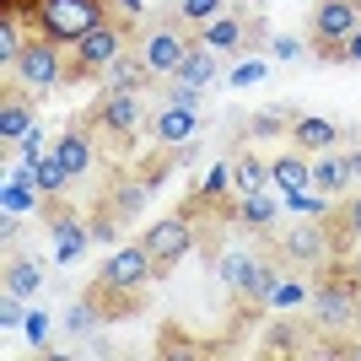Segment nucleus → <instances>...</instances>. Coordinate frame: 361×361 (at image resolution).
<instances>
[{"label": "nucleus", "instance_id": "1", "mask_svg": "<svg viewBox=\"0 0 361 361\" xmlns=\"http://www.w3.org/2000/svg\"><path fill=\"white\" fill-rule=\"evenodd\" d=\"M108 16H114L108 0H22V22L65 49L81 44L92 27H103Z\"/></svg>", "mask_w": 361, "mask_h": 361}, {"label": "nucleus", "instance_id": "2", "mask_svg": "<svg viewBox=\"0 0 361 361\" xmlns=\"http://www.w3.org/2000/svg\"><path fill=\"white\" fill-rule=\"evenodd\" d=\"M270 243H275V254H281L286 270H329L334 259L345 254V248H340V232H334V216H329V221L302 216V221H291L286 232L275 226Z\"/></svg>", "mask_w": 361, "mask_h": 361}, {"label": "nucleus", "instance_id": "3", "mask_svg": "<svg viewBox=\"0 0 361 361\" xmlns=\"http://www.w3.org/2000/svg\"><path fill=\"white\" fill-rule=\"evenodd\" d=\"M151 108L157 103L146 92H108L103 87V97L92 103L87 124H92V135L108 140V146H130V140H140L151 130Z\"/></svg>", "mask_w": 361, "mask_h": 361}, {"label": "nucleus", "instance_id": "4", "mask_svg": "<svg viewBox=\"0 0 361 361\" xmlns=\"http://www.w3.org/2000/svg\"><path fill=\"white\" fill-rule=\"evenodd\" d=\"M195 44H200V27H189V22L178 16V6H173V11H157L146 27H140L135 54L146 60L151 75H173V71L183 65V54H189Z\"/></svg>", "mask_w": 361, "mask_h": 361}, {"label": "nucleus", "instance_id": "5", "mask_svg": "<svg viewBox=\"0 0 361 361\" xmlns=\"http://www.w3.org/2000/svg\"><path fill=\"white\" fill-rule=\"evenodd\" d=\"M65 75H71V49L54 44V38H44V32H38V38H27V44H22V54H16V65H11V81L27 92L32 103H38V97H49Z\"/></svg>", "mask_w": 361, "mask_h": 361}, {"label": "nucleus", "instance_id": "6", "mask_svg": "<svg viewBox=\"0 0 361 361\" xmlns=\"http://www.w3.org/2000/svg\"><path fill=\"white\" fill-rule=\"evenodd\" d=\"M361 27V0H313V16H307V49L318 60L340 65V44Z\"/></svg>", "mask_w": 361, "mask_h": 361}, {"label": "nucleus", "instance_id": "7", "mask_svg": "<svg viewBox=\"0 0 361 361\" xmlns=\"http://www.w3.org/2000/svg\"><path fill=\"white\" fill-rule=\"evenodd\" d=\"M130 49V27L108 16L103 27H92L81 44H71V81H103V71Z\"/></svg>", "mask_w": 361, "mask_h": 361}, {"label": "nucleus", "instance_id": "8", "mask_svg": "<svg viewBox=\"0 0 361 361\" xmlns=\"http://www.w3.org/2000/svg\"><path fill=\"white\" fill-rule=\"evenodd\" d=\"M195 238H200V226L189 221V216H178V211L162 216V221H151L146 232H140V248H146L151 264H157V281H162L183 254H195Z\"/></svg>", "mask_w": 361, "mask_h": 361}, {"label": "nucleus", "instance_id": "9", "mask_svg": "<svg viewBox=\"0 0 361 361\" xmlns=\"http://www.w3.org/2000/svg\"><path fill=\"white\" fill-rule=\"evenodd\" d=\"M92 281L108 286V291H140L146 281H157V264H151V254L140 248V243H130V248H119V254H108Z\"/></svg>", "mask_w": 361, "mask_h": 361}, {"label": "nucleus", "instance_id": "10", "mask_svg": "<svg viewBox=\"0 0 361 361\" xmlns=\"http://www.w3.org/2000/svg\"><path fill=\"white\" fill-rule=\"evenodd\" d=\"M200 44L216 49V54H248L259 44V16L254 11H221L216 22L200 27Z\"/></svg>", "mask_w": 361, "mask_h": 361}, {"label": "nucleus", "instance_id": "11", "mask_svg": "<svg viewBox=\"0 0 361 361\" xmlns=\"http://www.w3.org/2000/svg\"><path fill=\"white\" fill-rule=\"evenodd\" d=\"M44 221H49V232H54V259H60V264H75V259L87 254L92 226L81 221L71 205H60V200H44Z\"/></svg>", "mask_w": 361, "mask_h": 361}, {"label": "nucleus", "instance_id": "12", "mask_svg": "<svg viewBox=\"0 0 361 361\" xmlns=\"http://www.w3.org/2000/svg\"><path fill=\"white\" fill-rule=\"evenodd\" d=\"M157 195V189H151L146 178H140V173H130V167H119V173H108V189H103V205L114 216H119V221H135L140 211H146V200Z\"/></svg>", "mask_w": 361, "mask_h": 361}, {"label": "nucleus", "instance_id": "13", "mask_svg": "<svg viewBox=\"0 0 361 361\" xmlns=\"http://www.w3.org/2000/svg\"><path fill=\"white\" fill-rule=\"evenodd\" d=\"M291 146L297 151H307V157H318V151H334V146H345L350 140V130L345 124H334V119H324V114H297L291 119Z\"/></svg>", "mask_w": 361, "mask_h": 361}, {"label": "nucleus", "instance_id": "14", "mask_svg": "<svg viewBox=\"0 0 361 361\" xmlns=\"http://www.w3.org/2000/svg\"><path fill=\"white\" fill-rule=\"evenodd\" d=\"M49 151L60 157V167L71 173V183H75V178H87L92 167H97V135H92V124H87V119L71 124V130H65V135L54 140Z\"/></svg>", "mask_w": 361, "mask_h": 361}, {"label": "nucleus", "instance_id": "15", "mask_svg": "<svg viewBox=\"0 0 361 361\" xmlns=\"http://www.w3.org/2000/svg\"><path fill=\"white\" fill-rule=\"evenodd\" d=\"M151 140H157V146H189V140H200V108L157 103V114H151Z\"/></svg>", "mask_w": 361, "mask_h": 361}, {"label": "nucleus", "instance_id": "16", "mask_svg": "<svg viewBox=\"0 0 361 361\" xmlns=\"http://www.w3.org/2000/svg\"><path fill=\"white\" fill-rule=\"evenodd\" d=\"M281 211H286V195H275V189L243 195V200H238V226H243V232H259V238H275Z\"/></svg>", "mask_w": 361, "mask_h": 361}, {"label": "nucleus", "instance_id": "17", "mask_svg": "<svg viewBox=\"0 0 361 361\" xmlns=\"http://www.w3.org/2000/svg\"><path fill=\"white\" fill-rule=\"evenodd\" d=\"M38 124H32V97L22 87H6V103H0V146L11 151L32 135Z\"/></svg>", "mask_w": 361, "mask_h": 361}, {"label": "nucleus", "instance_id": "18", "mask_svg": "<svg viewBox=\"0 0 361 361\" xmlns=\"http://www.w3.org/2000/svg\"><path fill=\"white\" fill-rule=\"evenodd\" d=\"M270 189L275 195H297V189H313V157L307 151H281V157H270Z\"/></svg>", "mask_w": 361, "mask_h": 361}, {"label": "nucleus", "instance_id": "19", "mask_svg": "<svg viewBox=\"0 0 361 361\" xmlns=\"http://www.w3.org/2000/svg\"><path fill=\"white\" fill-rule=\"evenodd\" d=\"M350 183H356V167H350V151H318L313 157V189H324V195H345Z\"/></svg>", "mask_w": 361, "mask_h": 361}, {"label": "nucleus", "instance_id": "20", "mask_svg": "<svg viewBox=\"0 0 361 361\" xmlns=\"http://www.w3.org/2000/svg\"><path fill=\"white\" fill-rule=\"evenodd\" d=\"M103 87H108V92H146V87H151V71H146V60L135 54V44H130L119 60L103 71Z\"/></svg>", "mask_w": 361, "mask_h": 361}, {"label": "nucleus", "instance_id": "21", "mask_svg": "<svg viewBox=\"0 0 361 361\" xmlns=\"http://www.w3.org/2000/svg\"><path fill=\"white\" fill-rule=\"evenodd\" d=\"M291 119H297V108L270 103V108H259L254 119L243 124V140H281V135H291Z\"/></svg>", "mask_w": 361, "mask_h": 361}, {"label": "nucleus", "instance_id": "22", "mask_svg": "<svg viewBox=\"0 0 361 361\" xmlns=\"http://www.w3.org/2000/svg\"><path fill=\"white\" fill-rule=\"evenodd\" d=\"M216 75H221V54H216V49H205V44H195L189 54H183V65L173 71V81H189V87L205 92Z\"/></svg>", "mask_w": 361, "mask_h": 361}, {"label": "nucleus", "instance_id": "23", "mask_svg": "<svg viewBox=\"0 0 361 361\" xmlns=\"http://www.w3.org/2000/svg\"><path fill=\"white\" fill-rule=\"evenodd\" d=\"M232 189H238V200L270 189V162H259L254 151H238V162H232Z\"/></svg>", "mask_w": 361, "mask_h": 361}, {"label": "nucleus", "instance_id": "24", "mask_svg": "<svg viewBox=\"0 0 361 361\" xmlns=\"http://www.w3.org/2000/svg\"><path fill=\"white\" fill-rule=\"evenodd\" d=\"M313 297V286L307 281H297V275H281L264 297H259V307H275V313H291V307H302V302Z\"/></svg>", "mask_w": 361, "mask_h": 361}, {"label": "nucleus", "instance_id": "25", "mask_svg": "<svg viewBox=\"0 0 361 361\" xmlns=\"http://www.w3.org/2000/svg\"><path fill=\"white\" fill-rule=\"evenodd\" d=\"M32 183H38V195H44V200H60L65 189H71V173L60 167V157H54V151H44V157H38V167H32Z\"/></svg>", "mask_w": 361, "mask_h": 361}, {"label": "nucleus", "instance_id": "26", "mask_svg": "<svg viewBox=\"0 0 361 361\" xmlns=\"http://www.w3.org/2000/svg\"><path fill=\"white\" fill-rule=\"evenodd\" d=\"M22 27H16V0H6V11H0V65H6V75H11L16 54H22Z\"/></svg>", "mask_w": 361, "mask_h": 361}, {"label": "nucleus", "instance_id": "27", "mask_svg": "<svg viewBox=\"0 0 361 361\" xmlns=\"http://www.w3.org/2000/svg\"><path fill=\"white\" fill-rule=\"evenodd\" d=\"M232 195H238V189H232V162H216L211 173H205V183H200V200H205V205H226ZM232 211H238V200H232Z\"/></svg>", "mask_w": 361, "mask_h": 361}, {"label": "nucleus", "instance_id": "28", "mask_svg": "<svg viewBox=\"0 0 361 361\" xmlns=\"http://www.w3.org/2000/svg\"><path fill=\"white\" fill-rule=\"evenodd\" d=\"M38 205V183H32V173L22 167V173H11L6 178V216H22Z\"/></svg>", "mask_w": 361, "mask_h": 361}, {"label": "nucleus", "instance_id": "29", "mask_svg": "<svg viewBox=\"0 0 361 361\" xmlns=\"http://www.w3.org/2000/svg\"><path fill=\"white\" fill-rule=\"evenodd\" d=\"M264 356H302V329L275 318L270 329H264Z\"/></svg>", "mask_w": 361, "mask_h": 361}, {"label": "nucleus", "instance_id": "30", "mask_svg": "<svg viewBox=\"0 0 361 361\" xmlns=\"http://www.w3.org/2000/svg\"><path fill=\"white\" fill-rule=\"evenodd\" d=\"M38 281H44V270L32 259H11L6 264V297H27V291H38Z\"/></svg>", "mask_w": 361, "mask_h": 361}, {"label": "nucleus", "instance_id": "31", "mask_svg": "<svg viewBox=\"0 0 361 361\" xmlns=\"http://www.w3.org/2000/svg\"><path fill=\"white\" fill-rule=\"evenodd\" d=\"M334 232H340V248H356L361 243V195H350L340 211H334Z\"/></svg>", "mask_w": 361, "mask_h": 361}, {"label": "nucleus", "instance_id": "32", "mask_svg": "<svg viewBox=\"0 0 361 361\" xmlns=\"http://www.w3.org/2000/svg\"><path fill=\"white\" fill-rule=\"evenodd\" d=\"M329 200L334 195H324V189H297V195H291L286 200V205H291V211H297V216H313V221H329Z\"/></svg>", "mask_w": 361, "mask_h": 361}, {"label": "nucleus", "instance_id": "33", "mask_svg": "<svg viewBox=\"0 0 361 361\" xmlns=\"http://www.w3.org/2000/svg\"><path fill=\"white\" fill-rule=\"evenodd\" d=\"M221 11H226V0H178V16L189 27H205V22H216Z\"/></svg>", "mask_w": 361, "mask_h": 361}, {"label": "nucleus", "instance_id": "34", "mask_svg": "<svg viewBox=\"0 0 361 361\" xmlns=\"http://www.w3.org/2000/svg\"><path fill=\"white\" fill-rule=\"evenodd\" d=\"M87 226H92V243H114L124 221H119V216H108V205H97V216H92Z\"/></svg>", "mask_w": 361, "mask_h": 361}, {"label": "nucleus", "instance_id": "35", "mask_svg": "<svg viewBox=\"0 0 361 361\" xmlns=\"http://www.w3.org/2000/svg\"><path fill=\"white\" fill-rule=\"evenodd\" d=\"M162 356H167V361H195V356H205V350H200V345H189L183 334H173V329H167V334H162Z\"/></svg>", "mask_w": 361, "mask_h": 361}, {"label": "nucleus", "instance_id": "36", "mask_svg": "<svg viewBox=\"0 0 361 361\" xmlns=\"http://www.w3.org/2000/svg\"><path fill=\"white\" fill-rule=\"evenodd\" d=\"M259 75H264V60H243L238 71H232V87H254Z\"/></svg>", "mask_w": 361, "mask_h": 361}, {"label": "nucleus", "instance_id": "37", "mask_svg": "<svg viewBox=\"0 0 361 361\" xmlns=\"http://www.w3.org/2000/svg\"><path fill=\"white\" fill-rule=\"evenodd\" d=\"M302 49H307V44H297V38H275V44H270V60H297Z\"/></svg>", "mask_w": 361, "mask_h": 361}, {"label": "nucleus", "instance_id": "38", "mask_svg": "<svg viewBox=\"0 0 361 361\" xmlns=\"http://www.w3.org/2000/svg\"><path fill=\"white\" fill-rule=\"evenodd\" d=\"M340 65H361V27L350 32L345 44H340Z\"/></svg>", "mask_w": 361, "mask_h": 361}, {"label": "nucleus", "instance_id": "39", "mask_svg": "<svg viewBox=\"0 0 361 361\" xmlns=\"http://www.w3.org/2000/svg\"><path fill=\"white\" fill-rule=\"evenodd\" d=\"M44 334H49V318L44 313H27V340H32V345H44Z\"/></svg>", "mask_w": 361, "mask_h": 361}, {"label": "nucleus", "instance_id": "40", "mask_svg": "<svg viewBox=\"0 0 361 361\" xmlns=\"http://www.w3.org/2000/svg\"><path fill=\"white\" fill-rule=\"evenodd\" d=\"M108 6H114L124 22H140V0H108Z\"/></svg>", "mask_w": 361, "mask_h": 361}, {"label": "nucleus", "instance_id": "41", "mask_svg": "<svg viewBox=\"0 0 361 361\" xmlns=\"http://www.w3.org/2000/svg\"><path fill=\"white\" fill-rule=\"evenodd\" d=\"M0 324H6V329H16V324H22V307H16V297L0 307Z\"/></svg>", "mask_w": 361, "mask_h": 361}, {"label": "nucleus", "instance_id": "42", "mask_svg": "<svg viewBox=\"0 0 361 361\" xmlns=\"http://www.w3.org/2000/svg\"><path fill=\"white\" fill-rule=\"evenodd\" d=\"M350 167H356V178H361V146H350Z\"/></svg>", "mask_w": 361, "mask_h": 361}]
</instances>
